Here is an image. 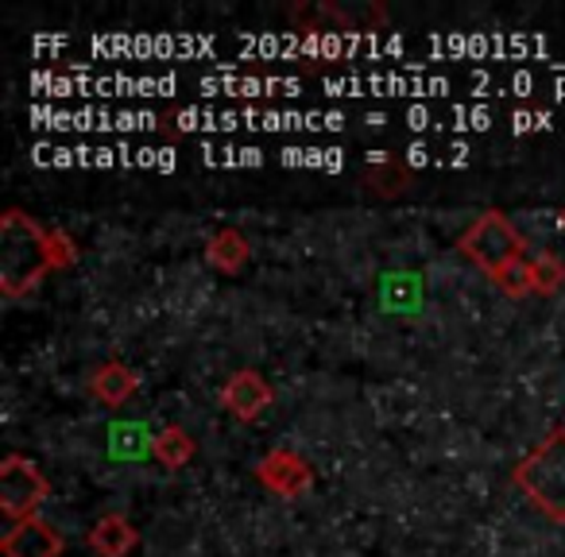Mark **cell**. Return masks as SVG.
<instances>
[{"mask_svg":"<svg viewBox=\"0 0 565 557\" xmlns=\"http://www.w3.org/2000/svg\"><path fill=\"white\" fill-rule=\"evenodd\" d=\"M51 228H40L24 210H4L0 217V294L4 299H24L43 283V275L55 271L51 259Z\"/></svg>","mask_w":565,"mask_h":557,"instance_id":"6da1fadb","label":"cell"},{"mask_svg":"<svg viewBox=\"0 0 565 557\" xmlns=\"http://www.w3.org/2000/svg\"><path fill=\"white\" fill-rule=\"evenodd\" d=\"M511 484H515L546 518L565 523V426H554V430L511 469Z\"/></svg>","mask_w":565,"mask_h":557,"instance_id":"7a4b0ae2","label":"cell"},{"mask_svg":"<svg viewBox=\"0 0 565 557\" xmlns=\"http://www.w3.org/2000/svg\"><path fill=\"white\" fill-rule=\"evenodd\" d=\"M457 248H461V256H469L472 264L488 275V279L503 275L511 264H519V259L526 256L523 236L515 233V225L508 221V213H500V210L480 213V217L465 228V236L457 240Z\"/></svg>","mask_w":565,"mask_h":557,"instance_id":"3957f363","label":"cell"},{"mask_svg":"<svg viewBox=\"0 0 565 557\" xmlns=\"http://www.w3.org/2000/svg\"><path fill=\"white\" fill-rule=\"evenodd\" d=\"M51 495L47 476L40 472V464L24 453H9L0 464V511L20 523V518H32L43 507V500Z\"/></svg>","mask_w":565,"mask_h":557,"instance_id":"277c9868","label":"cell"},{"mask_svg":"<svg viewBox=\"0 0 565 557\" xmlns=\"http://www.w3.org/2000/svg\"><path fill=\"white\" fill-rule=\"evenodd\" d=\"M256 480L271 495L299 500V495H307L310 488H315V464H310L299 449H271V453L259 457Z\"/></svg>","mask_w":565,"mask_h":557,"instance_id":"5b68a950","label":"cell"},{"mask_svg":"<svg viewBox=\"0 0 565 557\" xmlns=\"http://www.w3.org/2000/svg\"><path fill=\"white\" fill-rule=\"evenodd\" d=\"M0 549H4V557H63L66 538L55 523H47L43 515H32L9 526V534L0 538Z\"/></svg>","mask_w":565,"mask_h":557,"instance_id":"8992f818","label":"cell"},{"mask_svg":"<svg viewBox=\"0 0 565 557\" xmlns=\"http://www.w3.org/2000/svg\"><path fill=\"white\" fill-rule=\"evenodd\" d=\"M221 403H225L228 415L241 418V422H256V418L271 407V387H267V379L259 376L256 368H241L225 379Z\"/></svg>","mask_w":565,"mask_h":557,"instance_id":"52a82bcc","label":"cell"},{"mask_svg":"<svg viewBox=\"0 0 565 557\" xmlns=\"http://www.w3.org/2000/svg\"><path fill=\"white\" fill-rule=\"evenodd\" d=\"M86 542L97 557H128L136 546H140V531H136V523L128 515L109 511V515H102L94 526H89Z\"/></svg>","mask_w":565,"mask_h":557,"instance_id":"ba28073f","label":"cell"},{"mask_svg":"<svg viewBox=\"0 0 565 557\" xmlns=\"http://www.w3.org/2000/svg\"><path fill=\"white\" fill-rule=\"evenodd\" d=\"M89 392H94V399L102 403V407L117 410L140 392V372H132L125 361H105V364H97L94 376H89Z\"/></svg>","mask_w":565,"mask_h":557,"instance_id":"9c48e42d","label":"cell"},{"mask_svg":"<svg viewBox=\"0 0 565 557\" xmlns=\"http://www.w3.org/2000/svg\"><path fill=\"white\" fill-rule=\"evenodd\" d=\"M411 182H415L411 167H403L399 159H392V156L372 159L369 171H364V186H369L376 197H399V194H407Z\"/></svg>","mask_w":565,"mask_h":557,"instance_id":"30bf717a","label":"cell"},{"mask_svg":"<svg viewBox=\"0 0 565 557\" xmlns=\"http://www.w3.org/2000/svg\"><path fill=\"white\" fill-rule=\"evenodd\" d=\"M252 248L248 240H244L236 228H217V233L210 236V244H205V259H210V267H217V271L225 275H236L244 264H248Z\"/></svg>","mask_w":565,"mask_h":557,"instance_id":"8fae6325","label":"cell"},{"mask_svg":"<svg viewBox=\"0 0 565 557\" xmlns=\"http://www.w3.org/2000/svg\"><path fill=\"white\" fill-rule=\"evenodd\" d=\"M198 453V441L190 438L182 426H163V430L156 433V441H151V457H156L163 469H186L190 461H194Z\"/></svg>","mask_w":565,"mask_h":557,"instance_id":"7c38bea8","label":"cell"},{"mask_svg":"<svg viewBox=\"0 0 565 557\" xmlns=\"http://www.w3.org/2000/svg\"><path fill=\"white\" fill-rule=\"evenodd\" d=\"M531 279H534V294H557L565 287V259H557L554 251H534Z\"/></svg>","mask_w":565,"mask_h":557,"instance_id":"4fadbf2b","label":"cell"},{"mask_svg":"<svg viewBox=\"0 0 565 557\" xmlns=\"http://www.w3.org/2000/svg\"><path fill=\"white\" fill-rule=\"evenodd\" d=\"M495 287H500L503 294H511V299H523V294L534 291V279H531V256H523L519 264H511L503 275H495L492 279Z\"/></svg>","mask_w":565,"mask_h":557,"instance_id":"5bb4252c","label":"cell"},{"mask_svg":"<svg viewBox=\"0 0 565 557\" xmlns=\"http://www.w3.org/2000/svg\"><path fill=\"white\" fill-rule=\"evenodd\" d=\"M47 240H51V259H55V271L78 264V244H74L71 233H63V228H51Z\"/></svg>","mask_w":565,"mask_h":557,"instance_id":"9a60e30c","label":"cell"},{"mask_svg":"<svg viewBox=\"0 0 565 557\" xmlns=\"http://www.w3.org/2000/svg\"><path fill=\"white\" fill-rule=\"evenodd\" d=\"M562 225H565V210H562Z\"/></svg>","mask_w":565,"mask_h":557,"instance_id":"2e32d148","label":"cell"}]
</instances>
